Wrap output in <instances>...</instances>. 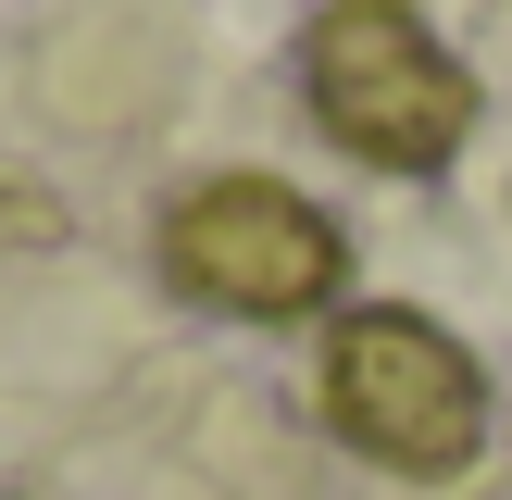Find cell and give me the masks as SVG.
I'll return each mask as SVG.
<instances>
[{
    "mask_svg": "<svg viewBox=\"0 0 512 500\" xmlns=\"http://www.w3.org/2000/svg\"><path fill=\"white\" fill-rule=\"evenodd\" d=\"M300 100L338 150L388 175H438L475 138V75L450 63V38L413 0H325L300 25Z\"/></svg>",
    "mask_w": 512,
    "mask_h": 500,
    "instance_id": "6da1fadb",
    "label": "cell"
},
{
    "mask_svg": "<svg viewBox=\"0 0 512 500\" xmlns=\"http://www.w3.org/2000/svg\"><path fill=\"white\" fill-rule=\"evenodd\" d=\"M163 275L200 313L288 325V313H325V300H338L350 250H338V225H325V200L275 188V175H213V188H188L163 213Z\"/></svg>",
    "mask_w": 512,
    "mask_h": 500,
    "instance_id": "3957f363",
    "label": "cell"
},
{
    "mask_svg": "<svg viewBox=\"0 0 512 500\" xmlns=\"http://www.w3.org/2000/svg\"><path fill=\"white\" fill-rule=\"evenodd\" d=\"M325 425L388 475H463L488 450V363L438 313L363 300L325 325Z\"/></svg>",
    "mask_w": 512,
    "mask_h": 500,
    "instance_id": "7a4b0ae2",
    "label": "cell"
}]
</instances>
